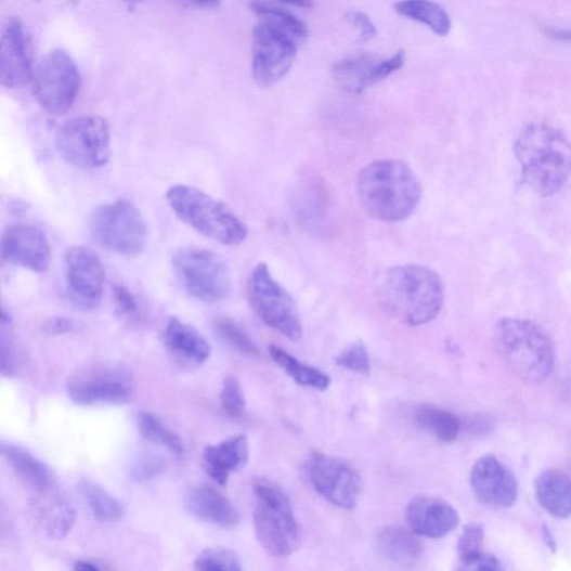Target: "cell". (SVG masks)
I'll return each mask as SVG.
<instances>
[{"label": "cell", "instance_id": "obj_31", "mask_svg": "<svg viewBox=\"0 0 571 571\" xmlns=\"http://www.w3.org/2000/svg\"><path fill=\"white\" fill-rule=\"evenodd\" d=\"M79 491L93 516L103 522H117L125 516L124 506L101 484L81 480Z\"/></svg>", "mask_w": 571, "mask_h": 571}, {"label": "cell", "instance_id": "obj_41", "mask_svg": "<svg viewBox=\"0 0 571 571\" xmlns=\"http://www.w3.org/2000/svg\"><path fill=\"white\" fill-rule=\"evenodd\" d=\"M484 528L480 523H470L464 529L458 544L460 561L470 559L482 551Z\"/></svg>", "mask_w": 571, "mask_h": 571}, {"label": "cell", "instance_id": "obj_30", "mask_svg": "<svg viewBox=\"0 0 571 571\" xmlns=\"http://www.w3.org/2000/svg\"><path fill=\"white\" fill-rule=\"evenodd\" d=\"M51 492L40 494L42 502L37 509L48 535L61 540L68 535L75 523L76 514L67 502L56 496L53 497Z\"/></svg>", "mask_w": 571, "mask_h": 571}, {"label": "cell", "instance_id": "obj_28", "mask_svg": "<svg viewBox=\"0 0 571 571\" xmlns=\"http://www.w3.org/2000/svg\"><path fill=\"white\" fill-rule=\"evenodd\" d=\"M414 420L418 427L445 443H452L458 439L463 428L458 416L430 404L418 405L414 411Z\"/></svg>", "mask_w": 571, "mask_h": 571}, {"label": "cell", "instance_id": "obj_20", "mask_svg": "<svg viewBox=\"0 0 571 571\" xmlns=\"http://www.w3.org/2000/svg\"><path fill=\"white\" fill-rule=\"evenodd\" d=\"M185 506L197 518L224 529H234L242 517L234 504L210 484H197L185 492Z\"/></svg>", "mask_w": 571, "mask_h": 571}, {"label": "cell", "instance_id": "obj_36", "mask_svg": "<svg viewBox=\"0 0 571 571\" xmlns=\"http://www.w3.org/2000/svg\"><path fill=\"white\" fill-rule=\"evenodd\" d=\"M224 412L235 418L243 416L246 408V399L238 378L234 375L225 376L220 394Z\"/></svg>", "mask_w": 571, "mask_h": 571}, {"label": "cell", "instance_id": "obj_16", "mask_svg": "<svg viewBox=\"0 0 571 571\" xmlns=\"http://www.w3.org/2000/svg\"><path fill=\"white\" fill-rule=\"evenodd\" d=\"M0 254L5 262L42 274L50 268L52 247L40 228L18 222L9 225L3 232Z\"/></svg>", "mask_w": 571, "mask_h": 571}, {"label": "cell", "instance_id": "obj_39", "mask_svg": "<svg viewBox=\"0 0 571 571\" xmlns=\"http://www.w3.org/2000/svg\"><path fill=\"white\" fill-rule=\"evenodd\" d=\"M21 362L22 355L14 336L11 332L8 334L3 328L2 342H0V368H2L3 376H14Z\"/></svg>", "mask_w": 571, "mask_h": 571}, {"label": "cell", "instance_id": "obj_40", "mask_svg": "<svg viewBox=\"0 0 571 571\" xmlns=\"http://www.w3.org/2000/svg\"><path fill=\"white\" fill-rule=\"evenodd\" d=\"M336 364L354 373L364 375L369 373L368 353L362 341L354 342L353 346L342 352L337 358Z\"/></svg>", "mask_w": 571, "mask_h": 571}, {"label": "cell", "instance_id": "obj_34", "mask_svg": "<svg viewBox=\"0 0 571 571\" xmlns=\"http://www.w3.org/2000/svg\"><path fill=\"white\" fill-rule=\"evenodd\" d=\"M215 326L220 337L235 351L249 358L259 356L255 342L236 322L222 317L216 321Z\"/></svg>", "mask_w": 571, "mask_h": 571}, {"label": "cell", "instance_id": "obj_45", "mask_svg": "<svg viewBox=\"0 0 571 571\" xmlns=\"http://www.w3.org/2000/svg\"><path fill=\"white\" fill-rule=\"evenodd\" d=\"M176 2L185 8L208 10L217 8L220 0H176Z\"/></svg>", "mask_w": 571, "mask_h": 571}, {"label": "cell", "instance_id": "obj_19", "mask_svg": "<svg viewBox=\"0 0 571 571\" xmlns=\"http://www.w3.org/2000/svg\"><path fill=\"white\" fill-rule=\"evenodd\" d=\"M406 520L415 535L438 540L458 527L460 518L444 501L417 497L406 508Z\"/></svg>", "mask_w": 571, "mask_h": 571}, {"label": "cell", "instance_id": "obj_1", "mask_svg": "<svg viewBox=\"0 0 571 571\" xmlns=\"http://www.w3.org/2000/svg\"><path fill=\"white\" fill-rule=\"evenodd\" d=\"M380 307L408 326H421L434 321L444 302L440 276L425 265H397L380 277L377 287Z\"/></svg>", "mask_w": 571, "mask_h": 571}, {"label": "cell", "instance_id": "obj_49", "mask_svg": "<svg viewBox=\"0 0 571 571\" xmlns=\"http://www.w3.org/2000/svg\"><path fill=\"white\" fill-rule=\"evenodd\" d=\"M544 540L548 544V546L551 547V550H555V543L547 528H544Z\"/></svg>", "mask_w": 571, "mask_h": 571}, {"label": "cell", "instance_id": "obj_18", "mask_svg": "<svg viewBox=\"0 0 571 571\" xmlns=\"http://www.w3.org/2000/svg\"><path fill=\"white\" fill-rule=\"evenodd\" d=\"M470 481L478 501L490 508L506 509L517 502V480L496 456L485 455L479 459L472 468Z\"/></svg>", "mask_w": 571, "mask_h": 571}, {"label": "cell", "instance_id": "obj_15", "mask_svg": "<svg viewBox=\"0 0 571 571\" xmlns=\"http://www.w3.org/2000/svg\"><path fill=\"white\" fill-rule=\"evenodd\" d=\"M309 476L315 490L332 505L355 508L361 493V478L346 462L314 453L309 463Z\"/></svg>", "mask_w": 571, "mask_h": 571}, {"label": "cell", "instance_id": "obj_21", "mask_svg": "<svg viewBox=\"0 0 571 571\" xmlns=\"http://www.w3.org/2000/svg\"><path fill=\"white\" fill-rule=\"evenodd\" d=\"M248 458V440L246 436L237 434L205 447L203 466L217 484L224 486L233 472L246 467Z\"/></svg>", "mask_w": 571, "mask_h": 571}, {"label": "cell", "instance_id": "obj_47", "mask_svg": "<svg viewBox=\"0 0 571 571\" xmlns=\"http://www.w3.org/2000/svg\"><path fill=\"white\" fill-rule=\"evenodd\" d=\"M280 2L304 10H310L314 7L313 0H280Z\"/></svg>", "mask_w": 571, "mask_h": 571}, {"label": "cell", "instance_id": "obj_9", "mask_svg": "<svg viewBox=\"0 0 571 571\" xmlns=\"http://www.w3.org/2000/svg\"><path fill=\"white\" fill-rule=\"evenodd\" d=\"M172 262L180 284L190 296L211 303L230 295L231 270L218 254L187 247L178 250Z\"/></svg>", "mask_w": 571, "mask_h": 571}, {"label": "cell", "instance_id": "obj_7", "mask_svg": "<svg viewBox=\"0 0 571 571\" xmlns=\"http://www.w3.org/2000/svg\"><path fill=\"white\" fill-rule=\"evenodd\" d=\"M94 242L105 250L122 256L143 252L148 241L147 223L129 200H117L100 207L91 220Z\"/></svg>", "mask_w": 571, "mask_h": 571}, {"label": "cell", "instance_id": "obj_25", "mask_svg": "<svg viewBox=\"0 0 571 571\" xmlns=\"http://www.w3.org/2000/svg\"><path fill=\"white\" fill-rule=\"evenodd\" d=\"M379 62V59L368 54L350 56L335 63L332 74L342 90L361 94L380 82Z\"/></svg>", "mask_w": 571, "mask_h": 571}, {"label": "cell", "instance_id": "obj_44", "mask_svg": "<svg viewBox=\"0 0 571 571\" xmlns=\"http://www.w3.org/2000/svg\"><path fill=\"white\" fill-rule=\"evenodd\" d=\"M78 328V324L74 320L67 317H54L46 322L43 330L50 335H63L74 332Z\"/></svg>", "mask_w": 571, "mask_h": 571}, {"label": "cell", "instance_id": "obj_6", "mask_svg": "<svg viewBox=\"0 0 571 571\" xmlns=\"http://www.w3.org/2000/svg\"><path fill=\"white\" fill-rule=\"evenodd\" d=\"M254 525L258 542L275 557H288L300 544V529L285 492L274 482L257 479Z\"/></svg>", "mask_w": 571, "mask_h": 571}, {"label": "cell", "instance_id": "obj_37", "mask_svg": "<svg viewBox=\"0 0 571 571\" xmlns=\"http://www.w3.org/2000/svg\"><path fill=\"white\" fill-rule=\"evenodd\" d=\"M167 469V460L155 453H143L131 467V478L138 483H145L163 475Z\"/></svg>", "mask_w": 571, "mask_h": 571}, {"label": "cell", "instance_id": "obj_35", "mask_svg": "<svg viewBox=\"0 0 571 571\" xmlns=\"http://www.w3.org/2000/svg\"><path fill=\"white\" fill-rule=\"evenodd\" d=\"M195 569L200 571H239L243 566L234 550L215 547L200 553L195 560Z\"/></svg>", "mask_w": 571, "mask_h": 571}, {"label": "cell", "instance_id": "obj_27", "mask_svg": "<svg viewBox=\"0 0 571 571\" xmlns=\"http://www.w3.org/2000/svg\"><path fill=\"white\" fill-rule=\"evenodd\" d=\"M249 10L259 18V22L291 38L299 47L307 42L309 38L307 24L302 23L290 12L260 2V0H251Z\"/></svg>", "mask_w": 571, "mask_h": 571}, {"label": "cell", "instance_id": "obj_3", "mask_svg": "<svg viewBox=\"0 0 571 571\" xmlns=\"http://www.w3.org/2000/svg\"><path fill=\"white\" fill-rule=\"evenodd\" d=\"M361 205L375 220L399 222L411 217L423 199V186L412 169L401 161H375L358 177Z\"/></svg>", "mask_w": 571, "mask_h": 571}, {"label": "cell", "instance_id": "obj_11", "mask_svg": "<svg viewBox=\"0 0 571 571\" xmlns=\"http://www.w3.org/2000/svg\"><path fill=\"white\" fill-rule=\"evenodd\" d=\"M248 297L261 321L291 340L302 335L297 304L290 294L272 276L269 265L260 262L248 280Z\"/></svg>", "mask_w": 571, "mask_h": 571}, {"label": "cell", "instance_id": "obj_38", "mask_svg": "<svg viewBox=\"0 0 571 571\" xmlns=\"http://www.w3.org/2000/svg\"><path fill=\"white\" fill-rule=\"evenodd\" d=\"M112 298L117 315L125 322L137 325L142 321L139 301L130 289L125 286L113 287Z\"/></svg>", "mask_w": 571, "mask_h": 571}, {"label": "cell", "instance_id": "obj_23", "mask_svg": "<svg viewBox=\"0 0 571 571\" xmlns=\"http://www.w3.org/2000/svg\"><path fill=\"white\" fill-rule=\"evenodd\" d=\"M2 453L18 480L28 489L43 494L55 488L51 468L23 446L3 443Z\"/></svg>", "mask_w": 571, "mask_h": 571}, {"label": "cell", "instance_id": "obj_2", "mask_svg": "<svg viewBox=\"0 0 571 571\" xmlns=\"http://www.w3.org/2000/svg\"><path fill=\"white\" fill-rule=\"evenodd\" d=\"M515 155L525 184L542 197L559 192L571 176V143L546 124L525 126L515 140Z\"/></svg>", "mask_w": 571, "mask_h": 571}, {"label": "cell", "instance_id": "obj_4", "mask_svg": "<svg viewBox=\"0 0 571 571\" xmlns=\"http://www.w3.org/2000/svg\"><path fill=\"white\" fill-rule=\"evenodd\" d=\"M494 340L506 366L528 385H541L550 376L556 361L550 335L535 322L506 317L494 329Z\"/></svg>", "mask_w": 571, "mask_h": 571}, {"label": "cell", "instance_id": "obj_12", "mask_svg": "<svg viewBox=\"0 0 571 571\" xmlns=\"http://www.w3.org/2000/svg\"><path fill=\"white\" fill-rule=\"evenodd\" d=\"M66 390L78 405H122L132 400L134 384L126 367L99 363L70 375Z\"/></svg>", "mask_w": 571, "mask_h": 571}, {"label": "cell", "instance_id": "obj_43", "mask_svg": "<svg viewBox=\"0 0 571 571\" xmlns=\"http://www.w3.org/2000/svg\"><path fill=\"white\" fill-rule=\"evenodd\" d=\"M349 18L351 20L352 24L359 29L361 40L363 42L372 41L373 38L376 37V27L368 15L363 12H353L350 14Z\"/></svg>", "mask_w": 571, "mask_h": 571}, {"label": "cell", "instance_id": "obj_48", "mask_svg": "<svg viewBox=\"0 0 571 571\" xmlns=\"http://www.w3.org/2000/svg\"><path fill=\"white\" fill-rule=\"evenodd\" d=\"M550 35L559 41L571 42V31L567 30H551Z\"/></svg>", "mask_w": 571, "mask_h": 571}, {"label": "cell", "instance_id": "obj_10", "mask_svg": "<svg viewBox=\"0 0 571 571\" xmlns=\"http://www.w3.org/2000/svg\"><path fill=\"white\" fill-rule=\"evenodd\" d=\"M55 143L60 156L68 165L99 169L111 158V127L99 116L75 118L60 128Z\"/></svg>", "mask_w": 571, "mask_h": 571}, {"label": "cell", "instance_id": "obj_29", "mask_svg": "<svg viewBox=\"0 0 571 571\" xmlns=\"http://www.w3.org/2000/svg\"><path fill=\"white\" fill-rule=\"evenodd\" d=\"M394 11L400 16L428 26L439 36H446L451 30L449 14L432 0H400Z\"/></svg>", "mask_w": 571, "mask_h": 571}, {"label": "cell", "instance_id": "obj_46", "mask_svg": "<svg viewBox=\"0 0 571 571\" xmlns=\"http://www.w3.org/2000/svg\"><path fill=\"white\" fill-rule=\"evenodd\" d=\"M73 569L78 570V571H83V570L88 571V570H102L104 569V567H102L101 563L98 561L85 559V560L76 561L73 566Z\"/></svg>", "mask_w": 571, "mask_h": 571}, {"label": "cell", "instance_id": "obj_50", "mask_svg": "<svg viewBox=\"0 0 571 571\" xmlns=\"http://www.w3.org/2000/svg\"><path fill=\"white\" fill-rule=\"evenodd\" d=\"M130 8H135L139 4L146 2V0H124Z\"/></svg>", "mask_w": 571, "mask_h": 571}, {"label": "cell", "instance_id": "obj_14", "mask_svg": "<svg viewBox=\"0 0 571 571\" xmlns=\"http://www.w3.org/2000/svg\"><path fill=\"white\" fill-rule=\"evenodd\" d=\"M67 294L74 307L91 311L99 307L105 286L104 265L96 252L76 246L65 255Z\"/></svg>", "mask_w": 571, "mask_h": 571}, {"label": "cell", "instance_id": "obj_24", "mask_svg": "<svg viewBox=\"0 0 571 571\" xmlns=\"http://www.w3.org/2000/svg\"><path fill=\"white\" fill-rule=\"evenodd\" d=\"M376 553L386 560L401 567L416 564L424 555L420 541L401 527H386L375 538Z\"/></svg>", "mask_w": 571, "mask_h": 571}, {"label": "cell", "instance_id": "obj_42", "mask_svg": "<svg viewBox=\"0 0 571 571\" xmlns=\"http://www.w3.org/2000/svg\"><path fill=\"white\" fill-rule=\"evenodd\" d=\"M462 568L466 570H492L497 571L504 569L501 561L489 554L481 551L468 560L460 561Z\"/></svg>", "mask_w": 571, "mask_h": 571}, {"label": "cell", "instance_id": "obj_17", "mask_svg": "<svg viewBox=\"0 0 571 571\" xmlns=\"http://www.w3.org/2000/svg\"><path fill=\"white\" fill-rule=\"evenodd\" d=\"M31 37L18 17H12L4 29L0 46V81L7 89H16L30 82L33 64Z\"/></svg>", "mask_w": 571, "mask_h": 571}, {"label": "cell", "instance_id": "obj_33", "mask_svg": "<svg viewBox=\"0 0 571 571\" xmlns=\"http://www.w3.org/2000/svg\"><path fill=\"white\" fill-rule=\"evenodd\" d=\"M137 426L144 440L163 446L178 455L184 452V444L181 437L154 413L140 412L137 417Z\"/></svg>", "mask_w": 571, "mask_h": 571}, {"label": "cell", "instance_id": "obj_5", "mask_svg": "<svg viewBox=\"0 0 571 571\" xmlns=\"http://www.w3.org/2000/svg\"><path fill=\"white\" fill-rule=\"evenodd\" d=\"M167 200L182 222L205 237L225 246H238L248 236L247 226L235 212L200 189L173 185L167 192Z\"/></svg>", "mask_w": 571, "mask_h": 571}, {"label": "cell", "instance_id": "obj_13", "mask_svg": "<svg viewBox=\"0 0 571 571\" xmlns=\"http://www.w3.org/2000/svg\"><path fill=\"white\" fill-rule=\"evenodd\" d=\"M299 46L291 38L259 22L252 29V75L262 88L278 83L289 73Z\"/></svg>", "mask_w": 571, "mask_h": 571}, {"label": "cell", "instance_id": "obj_26", "mask_svg": "<svg viewBox=\"0 0 571 571\" xmlns=\"http://www.w3.org/2000/svg\"><path fill=\"white\" fill-rule=\"evenodd\" d=\"M535 489L545 511L558 519L571 516V478L564 472L556 469L544 471L537 478Z\"/></svg>", "mask_w": 571, "mask_h": 571}, {"label": "cell", "instance_id": "obj_8", "mask_svg": "<svg viewBox=\"0 0 571 571\" xmlns=\"http://www.w3.org/2000/svg\"><path fill=\"white\" fill-rule=\"evenodd\" d=\"M30 83L37 103L51 116L61 117L79 96L81 75L65 51L54 50L35 66Z\"/></svg>", "mask_w": 571, "mask_h": 571}, {"label": "cell", "instance_id": "obj_22", "mask_svg": "<svg viewBox=\"0 0 571 571\" xmlns=\"http://www.w3.org/2000/svg\"><path fill=\"white\" fill-rule=\"evenodd\" d=\"M164 342L173 356L187 364L203 365L211 355L207 338L197 328L179 319L168 322Z\"/></svg>", "mask_w": 571, "mask_h": 571}, {"label": "cell", "instance_id": "obj_32", "mask_svg": "<svg viewBox=\"0 0 571 571\" xmlns=\"http://www.w3.org/2000/svg\"><path fill=\"white\" fill-rule=\"evenodd\" d=\"M271 358L301 387L319 391H326L330 386V378L315 367L296 360L283 349L272 346Z\"/></svg>", "mask_w": 571, "mask_h": 571}]
</instances>
